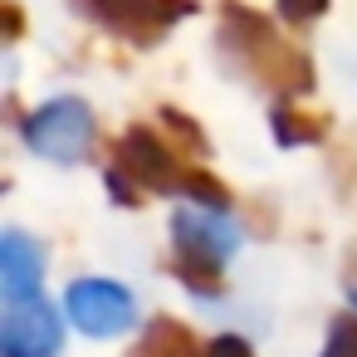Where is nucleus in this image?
Wrapping results in <instances>:
<instances>
[{"label": "nucleus", "instance_id": "obj_15", "mask_svg": "<svg viewBox=\"0 0 357 357\" xmlns=\"http://www.w3.org/2000/svg\"><path fill=\"white\" fill-rule=\"evenodd\" d=\"M20 35H25V10L15 0H6V40H20Z\"/></svg>", "mask_w": 357, "mask_h": 357}, {"label": "nucleus", "instance_id": "obj_8", "mask_svg": "<svg viewBox=\"0 0 357 357\" xmlns=\"http://www.w3.org/2000/svg\"><path fill=\"white\" fill-rule=\"evenodd\" d=\"M40 279H45V250L25 230H6L0 235V289H6V303L40 298Z\"/></svg>", "mask_w": 357, "mask_h": 357}, {"label": "nucleus", "instance_id": "obj_4", "mask_svg": "<svg viewBox=\"0 0 357 357\" xmlns=\"http://www.w3.org/2000/svg\"><path fill=\"white\" fill-rule=\"evenodd\" d=\"M69 6L98 30H108L113 40H128L132 50L162 45L172 25L196 15V0H69Z\"/></svg>", "mask_w": 357, "mask_h": 357}, {"label": "nucleus", "instance_id": "obj_10", "mask_svg": "<svg viewBox=\"0 0 357 357\" xmlns=\"http://www.w3.org/2000/svg\"><path fill=\"white\" fill-rule=\"evenodd\" d=\"M269 128H274V142L279 147H303V142H318L328 132V113H313V108H269Z\"/></svg>", "mask_w": 357, "mask_h": 357}, {"label": "nucleus", "instance_id": "obj_2", "mask_svg": "<svg viewBox=\"0 0 357 357\" xmlns=\"http://www.w3.org/2000/svg\"><path fill=\"white\" fill-rule=\"evenodd\" d=\"M220 59L230 64V74H240L245 84H255L269 98H298L313 93V59L303 45L284 40L279 25L240 0H220V30H215Z\"/></svg>", "mask_w": 357, "mask_h": 357}, {"label": "nucleus", "instance_id": "obj_5", "mask_svg": "<svg viewBox=\"0 0 357 357\" xmlns=\"http://www.w3.org/2000/svg\"><path fill=\"white\" fill-rule=\"evenodd\" d=\"M25 142L50 162H79L93 142V113L79 98H54L25 118Z\"/></svg>", "mask_w": 357, "mask_h": 357}, {"label": "nucleus", "instance_id": "obj_3", "mask_svg": "<svg viewBox=\"0 0 357 357\" xmlns=\"http://www.w3.org/2000/svg\"><path fill=\"white\" fill-rule=\"evenodd\" d=\"M172 240H176L172 274H176L186 289L215 298V294L225 289L220 264L230 259V250H235V240H240L235 225L220 220V211H176V215H172Z\"/></svg>", "mask_w": 357, "mask_h": 357}, {"label": "nucleus", "instance_id": "obj_13", "mask_svg": "<svg viewBox=\"0 0 357 357\" xmlns=\"http://www.w3.org/2000/svg\"><path fill=\"white\" fill-rule=\"evenodd\" d=\"M279 10H284L289 25H313L328 10V0H279Z\"/></svg>", "mask_w": 357, "mask_h": 357}, {"label": "nucleus", "instance_id": "obj_14", "mask_svg": "<svg viewBox=\"0 0 357 357\" xmlns=\"http://www.w3.org/2000/svg\"><path fill=\"white\" fill-rule=\"evenodd\" d=\"M211 357H255V352H250V342H245V337L225 333V337H211Z\"/></svg>", "mask_w": 357, "mask_h": 357}, {"label": "nucleus", "instance_id": "obj_1", "mask_svg": "<svg viewBox=\"0 0 357 357\" xmlns=\"http://www.w3.org/2000/svg\"><path fill=\"white\" fill-rule=\"evenodd\" d=\"M108 191L123 206H142V196H172V191H186L206 211L230 206L225 181L201 172L196 162H186V152L172 142V132L162 123H132L108 147Z\"/></svg>", "mask_w": 357, "mask_h": 357}, {"label": "nucleus", "instance_id": "obj_6", "mask_svg": "<svg viewBox=\"0 0 357 357\" xmlns=\"http://www.w3.org/2000/svg\"><path fill=\"white\" fill-rule=\"evenodd\" d=\"M64 303H69V318L89 337H113V333L132 328V318H137L132 294L113 279H79V284H69Z\"/></svg>", "mask_w": 357, "mask_h": 357}, {"label": "nucleus", "instance_id": "obj_9", "mask_svg": "<svg viewBox=\"0 0 357 357\" xmlns=\"http://www.w3.org/2000/svg\"><path fill=\"white\" fill-rule=\"evenodd\" d=\"M128 357H211V342H201L181 318H152Z\"/></svg>", "mask_w": 357, "mask_h": 357}, {"label": "nucleus", "instance_id": "obj_12", "mask_svg": "<svg viewBox=\"0 0 357 357\" xmlns=\"http://www.w3.org/2000/svg\"><path fill=\"white\" fill-rule=\"evenodd\" d=\"M323 357H357V313H337L323 342Z\"/></svg>", "mask_w": 357, "mask_h": 357}, {"label": "nucleus", "instance_id": "obj_7", "mask_svg": "<svg viewBox=\"0 0 357 357\" xmlns=\"http://www.w3.org/2000/svg\"><path fill=\"white\" fill-rule=\"evenodd\" d=\"M59 352V318L45 298L6 303L0 323V357H54Z\"/></svg>", "mask_w": 357, "mask_h": 357}, {"label": "nucleus", "instance_id": "obj_11", "mask_svg": "<svg viewBox=\"0 0 357 357\" xmlns=\"http://www.w3.org/2000/svg\"><path fill=\"white\" fill-rule=\"evenodd\" d=\"M157 123L172 132V142H176L181 152H196V157H201V152H211V142H206V128H201V123H191L181 108H157Z\"/></svg>", "mask_w": 357, "mask_h": 357}]
</instances>
